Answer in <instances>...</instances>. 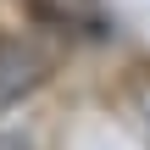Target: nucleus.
<instances>
[{
    "instance_id": "obj_1",
    "label": "nucleus",
    "mask_w": 150,
    "mask_h": 150,
    "mask_svg": "<svg viewBox=\"0 0 150 150\" xmlns=\"http://www.w3.org/2000/svg\"><path fill=\"white\" fill-rule=\"evenodd\" d=\"M39 83H45V56L22 39H6L0 45V111L22 106Z\"/></svg>"
},
{
    "instance_id": "obj_2",
    "label": "nucleus",
    "mask_w": 150,
    "mask_h": 150,
    "mask_svg": "<svg viewBox=\"0 0 150 150\" xmlns=\"http://www.w3.org/2000/svg\"><path fill=\"white\" fill-rule=\"evenodd\" d=\"M0 150H28V139L22 134H0Z\"/></svg>"
},
{
    "instance_id": "obj_3",
    "label": "nucleus",
    "mask_w": 150,
    "mask_h": 150,
    "mask_svg": "<svg viewBox=\"0 0 150 150\" xmlns=\"http://www.w3.org/2000/svg\"><path fill=\"white\" fill-rule=\"evenodd\" d=\"M139 111H145V128H150V83L139 89Z\"/></svg>"
}]
</instances>
